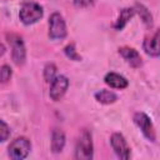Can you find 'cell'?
<instances>
[{
    "label": "cell",
    "instance_id": "cell-14",
    "mask_svg": "<svg viewBox=\"0 0 160 160\" xmlns=\"http://www.w3.org/2000/svg\"><path fill=\"white\" fill-rule=\"evenodd\" d=\"M95 99L98 102L104 104V105H110L114 104L118 100V95L110 90H100L95 92Z\"/></svg>",
    "mask_w": 160,
    "mask_h": 160
},
{
    "label": "cell",
    "instance_id": "cell-18",
    "mask_svg": "<svg viewBox=\"0 0 160 160\" xmlns=\"http://www.w3.org/2000/svg\"><path fill=\"white\" fill-rule=\"evenodd\" d=\"M0 76H1V82H2V84H6V82L11 79V76H12V70H11V68H10L9 65L4 64V65L1 66V69H0Z\"/></svg>",
    "mask_w": 160,
    "mask_h": 160
},
{
    "label": "cell",
    "instance_id": "cell-16",
    "mask_svg": "<svg viewBox=\"0 0 160 160\" xmlns=\"http://www.w3.org/2000/svg\"><path fill=\"white\" fill-rule=\"evenodd\" d=\"M56 78V66L54 64H46L44 68V80L46 82H51Z\"/></svg>",
    "mask_w": 160,
    "mask_h": 160
},
{
    "label": "cell",
    "instance_id": "cell-2",
    "mask_svg": "<svg viewBox=\"0 0 160 160\" xmlns=\"http://www.w3.org/2000/svg\"><path fill=\"white\" fill-rule=\"evenodd\" d=\"M44 15V10L41 5L34 1H26L21 5L20 11H19V18L20 21L25 25H31L39 21Z\"/></svg>",
    "mask_w": 160,
    "mask_h": 160
},
{
    "label": "cell",
    "instance_id": "cell-4",
    "mask_svg": "<svg viewBox=\"0 0 160 160\" xmlns=\"http://www.w3.org/2000/svg\"><path fill=\"white\" fill-rule=\"evenodd\" d=\"M8 150H9V156L11 159L22 160L29 155V152L31 150V142L28 138L20 136V138H16L15 140L11 141Z\"/></svg>",
    "mask_w": 160,
    "mask_h": 160
},
{
    "label": "cell",
    "instance_id": "cell-6",
    "mask_svg": "<svg viewBox=\"0 0 160 160\" xmlns=\"http://www.w3.org/2000/svg\"><path fill=\"white\" fill-rule=\"evenodd\" d=\"M132 120L136 124V126L141 130V132L144 134V136L150 140V141H155L156 139V135H155V129H154V125L151 122V119L142 111H139V112H135L134 116H132Z\"/></svg>",
    "mask_w": 160,
    "mask_h": 160
},
{
    "label": "cell",
    "instance_id": "cell-9",
    "mask_svg": "<svg viewBox=\"0 0 160 160\" xmlns=\"http://www.w3.org/2000/svg\"><path fill=\"white\" fill-rule=\"evenodd\" d=\"M142 49L149 56H160V29H158L152 36L145 38L142 42Z\"/></svg>",
    "mask_w": 160,
    "mask_h": 160
},
{
    "label": "cell",
    "instance_id": "cell-7",
    "mask_svg": "<svg viewBox=\"0 0 160 160\" xmlns=\"http://www.w3.org/2000/svg\"><path fill=\"white\" fill-rule=\"evenodd\" d=\"M110 144L112 146V150L115 151V154L120 158V159H124V160H128L131 155V151H130V148L126 142V139L124 138L122 134L120 132H114L111 136H110Z\"/></svg>",
    "mask_w": 160,
    "mask_h": 160
},
{
    "label": "cell",
    "instance_id": "cell-12",
    "mask_svg": "<svg viewBox=\"0 0 160 160\" xmlns=\"http://www.w3.org/2000/svg\"><path fill=\"white\" fill-rule=\"evenodd\" d=\"M135 15V9L134 8H124L120 10L119 16L114 24V28L116 30H122L125 28V25L130 21V19Z\"/></svg>",
    "mask_w": 160,
    "mask_h": 160
},
{
    "label": "cell",
    "instance_id": "cell-15",
    "mask_svg": "<svg viewBox=\"0 0 160 160\" xmlns=\"http://www.w3.org/2000/svg\"><path fill=\"white\" fill-rule=\"evenodd\" d=\"M134 9H135V12H138V15L141 18L142 22L148 26V28H151L152 26V16L150 14V11L148 10L146 6H144L140 2H136L134 5Z\"/></svg>",
    "mask_w": 160,
    "mask_h": 160
},
{
    "label": "cell",
    "instance_id": "cell-11",
    "mask_svg": "<svg viewBox=\"0 0 160 160\" xmlns=\"http://www.w3.org/2000/svg\"><path fill=\"white\" fill-rule=\"evenodd\" d=\"M104 81L112 89H125L129 85V81L122 75L116 72H108L104 78Z\"/></svg>",
    "mask_w": 160,
    "mask_h": 160
},
{
    "label": "cell",
    "instance_id": "cell-3",
    "mask_svg": "<svg viewBox=\"0 0 160 160\" xmlns=\"http://www.w3.org/2000/svg\"><path fill=\"white\" fill-rule=\"evenodd\" d=\"M68 35L66 24L59 12H52L49 18V38L51 40H62Z\"/></svg>",
    "mask_w": 160,
    "mask_h": 160
},
{
    "label": "cell",
    "instance_id": "cell-19",
    "mask_svg": "<svg viewBox=\"0 0 160 160\" xmlns=\"http://www.w3.org/2000/svg\"><path fill=\"white\" fill-rule=\"evenodd\" d=\"M10 136V128L4 120H0V141L4 142Z\"/></svg>",
    "mask_w": 160,
    "mask_h": 160
},
{
    "label": "cell",
    "instance_id": "cell-10",
    "mask_svg": "<svg viewBox=\"0 0 160 160\" xmlns=\"http://www.w3.org/2000/svg\"><path fill=\"white\" fill-rule=\"evenodd\" d=\"M119 54L122 56V59L132 68H140L142 61H141V56L138 52V50H135L134 48L130 46H121L119 48Z\"/></svg>",
    "mask_w": 160,
    "mask_h": 160
},
{
    "label": "cell",
    "instance_id": "cell-20",
    "mask_svg": "<svg viewBox=\"0 0 160 160\" xmlns=\"http://www.w3.org/2000/svg\"><path fill=\"white\" fill-rule=\"evenodd\" d=\"M74 5L76 8H90L94 5V0H74Z\"/></svg>",
    "mask_w": 160,
    "mask_h": 160
},
{
    "label": "cell",
    "instance_id": "cell-13",
    "mask_svg": "<svg viewBox=\"0 0 160 160\" xmlns=\"http://www.w3.org/2000/svg\"><path fill=\"white\" fill-rule=\"evenodd\" d=\"M65 146V134L60 129H54L51 134V150L52 152H60L62 151Z\"/></svg>",
    "mask_w": 160,
    "mask_h": 160
},
{
    "label": "cell",
    "instance_id": "cell-5",
    "mask_svg": "<svg viewBox=\"0 0 160 160\" xmlns=\"http://www.w3.org/2000/svg\"><path fill=\"white\" fill-rule=\"evenodd\" d=\"M9 42L11 45V58H12V61L18 66L24 65L25 60H26V49H25V44H24L22 39L20 36H18V35H10L9 36Z\"/></svg>",
    "mask_w": 160,
    "mask_h": 160
},
{
    "label": "cell",
    "instance_id": "cell-17",
    "mask_svg": "<svg viewBox=\"0 0 160 160\" xmlns=\"http://www.w3.org/2000/svg\"><path fill=\"white\" fill-rule=\"evenodd\" d=\"M64 52H65V55H66L70 60H74V61H80V60H81V56L78 54V51H76L74 44L66 45L65 49H64Z\"/></svg>",
    "mask_w": 160,
    "mask_h": 160
},
{
    "label": "cell",
    "instance_id": "cell-8",
    "mask_svg": "<svg viewBox=\"0 0 160 160\" xmlns=\"http://www.w3.org/2000/svg\"><path fill=\"white\" fill-rule=\"evenodd\" d=\"M69 88V80L64 75H58L51 82H50V90L49 96L52 101H59L66 92Z\"/></svg>",
    "mask_w": 160,
    "mask_h": 160
},
{
    "label": "cell",
    "instance_id": "cell-1",
    "mask_svg": "<svg viewBox=\"0 0 160 160\" xmlns=\"http://www.w3.org/2000/svg\"><path fill=\"white\" fill-rule=\"evenodd\" d=\"M94 156V145L89 130L82 129L75 146V158L79 160H91Z\"/></svg>",
    "mask_w": 160,
    "mask_h": 160
}]
</instances>
